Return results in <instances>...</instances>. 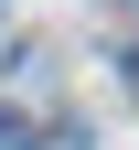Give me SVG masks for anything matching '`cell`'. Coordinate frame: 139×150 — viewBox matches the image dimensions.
Returning a JSON list of instances; mask_svg holds the SVG:
<instances>
[{"label":"cell","mask_w":139,"mask_h":150,"mask_svg":"<svg viewBox=\"0 0 139 150\" xmlns=\"http://www.w3.org/2000/svg\"><path fill=\"white\" fill-rule=\"evenodd\" d=\"M0 150H43V139H32V129H22V118H0Z\"/></svg>","instance_id":"1"}]
</instances>
